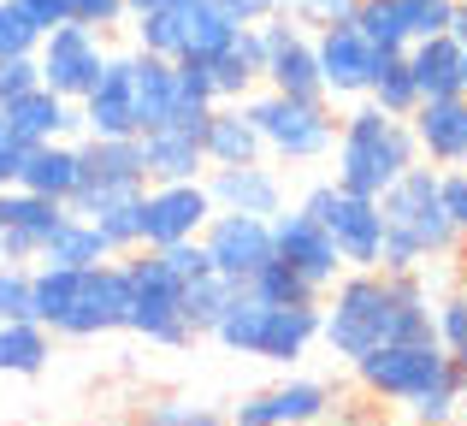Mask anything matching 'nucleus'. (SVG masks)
<instances>
[{
    "label": "nucleus",
    "instance_id": "nucleus-40",
    "mask_svg": "<svg viewBox=\"0 0 467 426\" xmlns=\"http://www.w3.org/2000/svg\"><path fill=\"white\" fill-rule=\"evenodd\" d=\"M142 421H154V426H231L225 409L190 403V397H160V403H149V415H142Z\"/></svg>",
    "mask_w": 467,
    "mask_h": 426
},
{
    "label": "nucleus",
    "instance_id": "nucleus-14",
    "mask_svg": "<svg viewBox=\"0 0 467 426\" xmlns=\"http://www.w3.org/2000/svg\"><path fill=\"white\" fill-rule=\"evenodd\" d=\"M207 219H213V196H207L202 178H190V184H149L142 190V249L195 243Z\"/></svg>",
    "mask_w": 467,
    "mask_h": 426
},
{
    "label": "nucleus",
    "instance_id": "nucleus-56",
    "mask_svg": "<svg viewBox=\"0 0 467 426\" xmlns=\"http://www.w3.org/2000/svg\"><path fill=\"white\" fill-rule=\"evenodd\" d=\"M456 368H462V373H467V356H456Z\"/></svg>",
    "mask_w": 467,
    "mask_h": 426
},
{
    "label": "nucleus",
    "instance_id": "nucleus-55",
    "mask_svg": "<svg viewBox=\"0 0 467 426\" xmlns=\"http://www.w3.org/2000/svg\"><path fill=\"white\" fill-rule=\"evenodd\" d=\"M462 95H467V59H462Z\"/></svg>",
    "mask_w": 467,
    "mask_h": 426
},
{
    "label": "nucleus",
    "instance_id": "nucleus-49",
    "mask_svg": "<svg viewBox=\"0 0 467 426\" xmlns=\"http://www.w3.org/2000/svg\"><path fill=\"white\" fill-rule=\"evenodd\" d=\"M160 255H166V266L183 278V285H190V278H202V273H213V266H207L202 237H195V243H171V249H160Z\"/></svg>",
    "mask_w": 467,
    "mask_h": 426
},
{
    "label": "nucleus",
    "instance_id": "nucleus-3",
    "mask_svg": "<svg viewBox=\"0 0 467 426\" xmlns=\"http://www.w3.org/2000/svg\"><path fill=\"white\" fill-rule=\"evenodd\" d=\"M379 213H385V261L379 273H426V261H450L462 249L456 219L444 213V196H438V166H409L397 184L379 196Z\"/></svg>",
    "mask_w": 467,
    "mask_h": 426
},
{
    "label": "nucleus",
    "instance_id": "nucleus-4",
    "mask_svg": "<svg viewBox=\"0 0 467 426\" xmlns=\"http://www.w3.org/2000/svg\"><path fill=\"white\" fill-rule=\"evenodd\" d=\"M331 161H337V178L331 184L355 190V196H385L409 166H420V149H414L409 119H390L385 107L355 101L349 113L337 119V142H331Z\"/></svg>",
    "mask_w": 467,
    "mask_h": 426
},
{
    "label": "nucleus",
    "instance_id": "nucleus-26",
    "mask_svg": "<svg viewBox=\"0 0 467 426\" xmlns=\"http://www.w3.org/2000/svg\"><path fill=\"white\" fill-rule=\"evenodd\" d=\"M83 184V161H78V142H36L18 166V190L47 202H71Z\"/></svg>",
    "mask_w": 467,
    "mask_h": 426
},
{
    "label": "nucleus",
    "instance_id": "nucleus-20",
    "mask_svg": "<svg viewBox=\"0 0 467 426\" xmlns=\"http://www.w3.org/2000/svg\"><path fill=\"white\" fill-rule=\"evenodd\" d=\"M207 196H213L219 213H285V178H278L273 161H254V166H213L202 178Z\"/></svg>",
    "mask_w": 467,
    "mask_h": 426
},
{
    "label": "nucleus",
    "instance_id": "nucleus-19",
    "mask_svg": "<svg viewBox=\"0 0 467 426\" xmlns=\"http://www.w3.org/2000/svg\"><path fill=\"white\" fill-rule=\"evenodd\" d=\"M66 213H71L66 202H47V196H30V190L6 184L0 190V249H6V261L30 266L42 255V243L66 225Z\"/></svg>",
    "mask_w": 467,
    "mask_h": 426
},
{
    "label": "nucleus",
    "instance_id": "nucleus-24",
    "mask_svg": "<svg viewBox=\"0 0 467 426\" xmlns=\"http://www.w3.org/2000/svg\"><path fill=\"white\" fill-rule=\"evenodd\" d=\"M142 166H149V184H190V178H207V154L195 130L160 125L142 130Z\"/></svg>",
    "mask_w": 467,
    "mask_h": 426
},
{
    "label": "nucleus",
    "instance_id": "nucleus-44",
    "mask_svg": "<svg viewBox=\"0 0 467 426\" xmlns=\"http://www.w3.org/2000/svg\"><path fill=\"white\" fill-rule=\"evenodd\" d=\"M285 12L302 24V30H326V24H349L355 0H285Z\"/></svg>",
    "mask_w": 467,
    "mask_h": 426
},
{
    "label": "nucleus",
    "instance_id": "nucleus-25",
    "mask_svg": "<svg viewBox=\"0 0 467 426\" xmlns=\"http://www.w3.org/2000/svg\"><path fill=\"white\" fill-rule=\"evenodd\" d=\"M213 71V95L219 101H249L261 89V71H266V42H261V24H243L231 36V47L219 59H207Z\"/></svg>",
    "mask_w": 467,
    "mask_h": 426
},
{
    "label": "nucleus",
    "instance_id": "nucleus-22",
    "mask_svg": "<svg viewBox=\"0 0 467 426\" xmlns=\"http://www.w3.org/2000/svg\"><path fill=\"white\" fill-rule=\"evenodd\" d=\"M0 113H6L12 137H18L24 149H36V142H71V130H83L78 101H66V95L42 89V83H36V89H24L18 101H6Z\"/></svg>",
    "mask_w": 467,
    "mask_h": 426
},
{
    "label": "nucleus",
    "instance_id": "nucleus-11",
    "mask_svg": "<svg viewBox=\"0 0 467 426\" xmlns=\"http://www.w3.org/2000/svg\"><path fill=\"white\" fill-rule=\"evenodd\" d=\"M107 66V36L101 30H83V24H54V30L36 42V78L42 89L66 95V101H83L95 78Z\"/></svg>",
    "mask_w": 467,
    "mask_h": 426
},
{
    "label": "nucleus",
    "instance_id": "nucleus-54",
    "mask_svg": "<svg viewBox=\"0 0 467 426\" xmlns=\"http://www.w3.org/2000/svg\"><path fill=\"white\" fill-rule=\"evenodd\" d=\"M154 6H171V0H130V18H137V12H154Z\"/></svg>",
    "mask_w": 467,
    "mask_h": 426
},
{
    "label": "nucleus",
    "instance_id": "nucleus-27",
    "mask_svg": "<svg viewBox=\"0 0 467 426\" xmlns=\"http://www.w3.org/2000/svg\"><path fill=\"white\" fill-rule=\"evenodd\" d=\"M130 89H137V137L142 130H160L178 113V66L171 59L130 47Z\"/></svg>",
    "mask_w": 467,
    "mask_h": 426
},
{
    "label": "nucleus",
    "instance_id": "nucleus-23",
    "mask_svg": "<svg viewBox=\"0 0 467 426\" xmlns=\"http://www.w3.org/2000/svg\"><path fill=\"white\" fill-rule=\"evenodd\" d=\"M202 154H207V172H213V166H254V161H266V142H261V130H254L249 107L243 101H219L213 113H207V125H202Z\"/></svg>",
    "mask_w": 467,
    "mask_h": 426
},
{
    "label": "nucleus",
    "instance_id": "nucleus-10",
    "mask_svg": "<svg viewBox=\"0 0 467 426\" xmlns=\"http://www.w3.org/2000/svg\"><path fill=\"white\" fill-rule=\"evenodd\" d=\"M456 368V361L444 356V344L438 338H414V344H385V349H373V356H361V361H349V373H355V385H361L373 403H397V409H409L414 397H426L444 373Z\"/></svg>",
    "mask_w": 467,
    "mask_h": 426
},
{
    "label": "nucleus",
    "instance_id": "nucleus-39",
    "mask_svg": "<svg viewBox=\"0 0 467 426\" xmlns=\"http://www.w3.org/2000/svg\"><path fill=\"white\" fill-rule=\"evenodd\" d=\"M95 225H101V237H107V249H113V255H137L142 249V196L107 208Z\"/></svg>",
    "mask_w": 467,
    "mask_h": 426
},
{
    "label": "nucleus",
    "instance_id": "nucleus-50",
    "mask_svg": "<svg viewBox=\"0 0 467 426\" xmlns=\"http://www.w3.org/2000/svg\"><path fill=\"white\" fill-rule=\"evenodd\" d=\"M6 6H18L42 36L54 30V24H71V0H6Z\"/></svg>",
    "mask_w": 467,
    "mask_h": 426
},
{
    "label": "nucleus",
    "instance_id": "nucleus-29",
    "mask_svg": "<svg viewBox=\"0 0 467 426\" xmlns=\"http://www.w3.org/2000/svg\"><path fill=\"white\" fill-rule=\"evenodd\" d=\"M54 356V332L42 320H0V379H36Z\"/></svg>",
    "mask_w": 467,
    "mask_h": 426
},
{
    "label": "nucleus",
    "instance_id": "nucleus-13",
    "mask_svg": "<svg viewBox=\"0 0 467 426\" xmlns=\"http://www.w3.org/2000/svg\"><path fill=\"white\" fill-rule=\"evenodd\" d=\"M314 59H319V89L326 101H367L379 71V47L355 24H326L314 30Z\"/></svg>",
    "mask_w": 467,
    "mask_h": 426
},
{
    "label": "nucleus",
    "instance_id": "nucleus-43",
    "mask_svg": "<svg viewBox=\"0 0 467 426\" xmlns=\"http://www.w3.org/2000/svg\"><path fill=\"white\" fill-rule=\"evenodd\" d=\"M36 42H42V30H36V24L24 18L18 6H6V0H0V59L36 54Z\"/></svg>",
    "mask_w": 467,
    "mask_h": 426
},
{
    "label": "nucleus",
    "instance_id": "nucleus-28",
    "mask_svg": "<svg viewBox=\"0 0 467 426\" xmlns=\"http://www.w3.org/2000/svg\"><path fill=\"white\" fill-rule=\"evenodd\" d=\"M462 59L467 47L456 36H426V42L409 47V66H414V83H420V101H444V95H462Z\"/></svg>",
    "mask_w": 467,
    "mask_h": 426
},
{
    "label": "nucleus",
    "instance_id": "nucleus-2",
    "mask_svg": "<svg viewBox=\"0 0 467 426\" xmlns=\"http://www.w3.org/2000/svg\"><path fill=\"white\" fill-rule=\"evenodd\" d=\"M130 278L125 261L101 266H30V320L54 338H107L125 332Z\"/></svg>",
    "mask_w": 467,
    "mask_h": 426
},
{
    "label": "nucleus",
    "instance_id": "nucleus-33",
    "mask_svg": "<svg viewBox=\"0 0 467 426\" xmlns=\"http://www.w3.org/2000/svg\"><path fill=\"white\" fill-rule=\"evenodd\" d=\"M237 290L243 285H231V278H219V273L190 278V285H183V320H190V332L195 338H213V326L225 320V308L237 302Z\"/></svg>",
    "mask_w": 467,
    "mask_h": 426
},
{
    "label": "nucleus",
    "instance_id": "nucleus-51",
    "mask_svg": "<svg viewBox=\"0 0 467 426\" xmlns=\"http://www.w3.org/2000/svg\"><path fill=\"white\" fill-rule=\"evenodd\" d=\"M213 6L225 12L231 24H266V18L285 12V0H213Z\"/></svg>",
    "mask_w": 467,
    "mask_h": 426
},
{
    "label": "nucleus",
    "instance_id": "nucleus-8",
    "mask_svg": "<svg viewBox=\"0 0 467 426\" xmlns=\"http://www.w3.org/2000/svg\"><path fill=\"white\" fill-rule=\"evenodd\" d=\"M83 184L66 202L78 219H101L107 208L142 196L149 190V166H142V137H83L78 142Z\"/></svg>",
    "mask_w": 467,
    "mask_h": 426
},
{
    "label": "nucleus",
    "instance_id": "nucleus-52",
    "mask_svg": "<svg viewBox=\"0 0 467 426\" xmlns=\"http://www.w3.org/2000/svg\"><path fill=\"white\" fill-rule=\"evenodd\" d=\"M24 154H30V149H24V142L12 137L6 113H0V190H6V184H18V166H24Z\"/></svg>",
    "mask_w": 467,
    "mask_h": 426
},
{
    "label": "nucleus",
    "instance_id": "nucleus-31",
    "mask_svg": "<svg viewBox=\"0 0 467 426\" xmlns=\"http://www.w3.org/2000/svg\"><path fill=\"white\" fill-rule=\"evenodd\" d=\"M243 24H231L225 12L213 6V0H183V54L178 59H219L231 47V36H237Z\"/></svg>",
    "mask_w": 467,
    "mask_h": 426
},
{
    "label": "nucleus",
    "instance_id": "nucleus-30",
    "mask_svg": "<svg viewBox=\"0 0 467 426\" xmlns=\"http://www.w3.org/2000/svg\"><path fill=\"white\" fill-rule=\"evenodd\" d=\"M101 261H119V255L107 249L101 225H95V219H78V213H66V225L36 255V266H101Z\"/></svg>",
    "mask_w": 467,
    "mask_h": 426
},
{
    "label": "nucleus",
    "instance_id": "nucleus-7",
    "mask_svg": "<svg viewBox=\"0 0 467 426\" xmlns=\"http://www.w3.org/2000/svg\"><path fill=\"white\" fill-rule=\"evenodd\" d=\"M130 278V314H125V332L149 338L160 349H190L195 332L183 320V278L166 266L160 249H137V255H119Z\"/></svg>",
    "mask_w": 467,
    "mask_h": 426
},
{
    "label": "nucleus",
    "instance_id": "nucleus-16",
    "mask_svg": "<svg viewBox=\"0 0 467 426\" xmlns=\"http://www.w3.org/2000/svg\"><path fill=\"white\" fill-rule=\"evenodd\" d=\"M273 261H285L296 278H308L319 296H326V290L343 278L337 243L326 237V225H319L308 208H285V213H273Z\"/></svg>",
    "mask_w": 467,
    "mask_h": 426
},
{
    "label": "nucleus",
    "instance_id": "nucleus-1",
    "mask_svg": "<svg viewBox=\"0 0 467 426\" xmlns=\"http://www.w3.org/2000/svg\"><path fill=\"white\" fill-rule=\"evenodd\" d=\"M432 332V290L420 273H343L319 302V344L337 361H361L385 344H414Z\"/></svg>",
    "mask_w": 467,
    "mask_h": 426
},
{
    "label": "nucleus",
    "instance_id": "nucleus-58",
    "mask_svg": "<svg viewBox=\"0 0 467 426\" xmlns=\"http://www.w3.org/2000/svg\"><path fill=\"white\" fill-rule=\"evenodd\" d=\"M0 261H6V249H0Z\"/></svg>",
    "mask_w": 467,
    "mask_h": 426
},
{
    "label": "nucleus",
    "instance_id": "nucleus-15",
    "mask_svg": "<svg viewBox=\"0 0 467 426\" xmlns=\"http://www.w3.org/2000/svg\"><path fill=\"white\" fill-rule=\"evenodd\" d=\"M261 42H266V71H261V89L278 95H302V101H319V59H314V30H302L290 12L261 24Z\"/></svg>",
    "mask_w": 467,
    "mask_h": 426
},
{
    "label": "nucleus",
    "instance_id": "nucleus-48",
    "mask_svg": "<svg viewBox=\"0 0 467 426\" xmlns=\"http://www.w3.org/2000/svg\"><path fill=\"white\" fill-rule=\"evenodd\" d=\"M36 54H18V59H0V107L6 101H18L24 89H36Z\"/></svg>",
    "mask_w": 467,
    "mask_h": 426
},
{
    "label": "nucleus",
    "instance_id": "nucleus-45",
    "mask_svg": "<svg viewBox=\"0 0 467 426\" xmlns=\"http://www.w3.org/2000/svg\"><path fill=\"white\" fill-rule=\"evenodd\" d=\"M178 66V107H219L213 95V71L202 59H171Z\"/></svg>",
    "mask_w": 467,
    "mask_h": 426
},
{
    "label": "nucleus",
    "instance_id": "nucleus-5",
    "mask_svg": "<svg viewBox=\"0 0 467 426\" xmlns=\"http://www.w3.org/2000/svg\"><path fill=\"white\" fill-rule=\"evenodd\" d=\"M213 338L231 349V356H254V361H273V368H296V361L319 344V302L278 308V302H261L254 290H237V302H231L225 320L213 326Z\"/></svg>",
    "mask_w": 467,
    "mask_h": 426
},
{
    "label": "nucleus",
    "instance_id": "nucleus-35",
    "mask_svg": "<svg viewBox=\"0 0 467 426\" xmlns=\"http://www.w3.org/2000/svg\"><path fill=\"white\" fill-rule=\"evenodd\" d=\"M349 24L379 47V54H402V47H409V24H402L397 0H355V18Z\"/></svg>",
    "mask_w": 467,
    "mask_h": 426
},
{
    "label": "nucleus",
    "instance_id": "nucleus-36",
    "mask_svg": "<svg viewBox=\"0 0 467 426\" xmlns=\"http://www.w3.org/2000/svg\"><path fill=\"white\" fill-rule=\"evenodd\" d=\"M462 397H467V373H462V368H450V373H444V379H438L426 397H414L409 415H414V426H456Z\"/></svg>",
    "mask_w": 467,
    "mask_h": 426
},
{
    "label": "nucleus",
    "instance_id": "nucleus-46",
    "mask_svg": "<svg viewBox=\"0 0 467 426\" xmlns=\"http://www.w3.org/2000/svg\"><path fill=\"white\" fill-rule=\"evenodd\" d=\"M71 24H83V30H119V24H130V0H71Z\"/></svg>",
    "mask_w": 467,
    "mask_h": 426
},
{
    "label": "nucleus",
    "instance_id": "nucleus-9",
    "mask_svg": "<svg viewBox=\"0 0 467 426\" xmlns=\"http://www.w3.org/2000/svg\"><path fill=\"white\" fill-rule=\"evenodd\" d=\"M302 208H308L319 225H326V237L337 243V261L343 273H373L379 261H385V213H379L373 196H355V190L343 184H314L308 196H302Z\"/></svg>",
    "mask_w": 467,
    "mask_h": 426
},
{
    "label": "nucleus",
    "instance_id": "nucleus-17",
    "mask_svg": "<svg viewBox=\"0 0 467 426\" xmlns=\"http://www.w3.org/2000/svg\"><path fill=\"white\" fill-rule=\"evenodd\" d=\"M331 415V385L326 379H285V385H266V391L243 397L231 409V426H319Z\"/></svg>",
    "mask_w": 467,
    "mask_h": 426
},
{
    "label": "nucleus",
    "instance_id": "nucleus-57",
    "mask_svg": "<svg viewBox=\"0 0 467 426\" xmlns=\"http://www.w3.org/2000/svg\"><path fill=\"white\" fill-rule=\"evenodd\" d=\"M137 426H154V421H137Z\"/></svg>",
    "mask_w": 467,
    "mask_h": 426
},
{
    "label": "nucleus",
    "instance_id": "nucleus-12",
    "mask_svg": "<svg viewBox=\"0 0 467 426\" xmlns=\"http://www.w3.org/2000/svg\"><path fill=\"white\" fill-rule=\"evenodd\" d=\"M202 249H207V266L231 285H249L266 261H273V219L261 213H219L202 225Z\"/></svg>",
    "mask_w": 467,
    "mask_h": 426
},
{
    "label": "nucleus",
    "instance_id": "nucleus-47",
    "mask_svg": "<svg viewBox=\"0 0 467 426\" xmlns=\"http://www.w3.org/2000/svg\"><path fill=\"white\" fill-rule=\"evenodd\" d=\"M438 196H444V213L456 219V231L467 237V166H444L438 172Z\"/></svg>",
    "mask_w": 467,
    "mask_h": 426
},
{
    "label": "nucleus",
    "instance_id": "nucleus-21",
    "mask_svg": "<svg viewBox=\"0 0 467 426\" xmlns=\"http://www.w3.org/2000/svg\"><path fill=\"white\" fill-rule=\"evenodd\" d=\"M414 149L426 166H467V95H444V101H420L409 113Z\"/></svg>",
    "mask_w": 467,
    "mask_h": 426
},
{
    "label": "nucleus",
    "instance_id": "nucleus-34",
    "mask_svg": "<svg viewBox=\"0 0 467 426\" xmlns=\"http://www.w3.org/2000/svg\"><path fill=\"white\" fill-rule=\"evenodd\" d=\"M130 36H137L142 54L178 59V54H183V0H171V6H154V12H137V18H130Z\"/></svg>",
    "mask_w": 467,
    "mask_h": 426
},
{
    "label": "nucleus",
    "instance_id": "nucleus-18",
    "mask_svg": "<svg viewBox=\"0 0 467 426\" xmlns=\"http://www.w3.org/2000/svg\"><path fill=\"white\" fill-rule=\"evenodd\" d=\"M83 137H137V89H130V54H107L101 78L78 101Z\"/></svg>",
    "mask_w": 467,
    "mask_h": 426
},
{
    "label": "nucleus",
    "instance_id": "nucleus-38",
    "mask_svg": "<svg viewBox=\"0 0 467 426\" xmlns=\"http://www.w3.org/2000/svg\"><path fill=\"white\" fill-rule=\"evenodd\" d=\"M432 332H438V344H444L450 361L467 356V285L444 290V296H432Z\"/></svg>",
    "mask_w": 467,
    "mask_h": 426
},
{
    "label": "nucleus",
    "instance_id": "nucleus-41",
    "mask_svg": "<svg viewBox=\"0 0 467 426\" xmlns=\"http://www.w3.org/2000/svg\"><path fill=\"white\" fill-rule=\"evenodd\" d=\"M402 24H409V47L426 42V36H444L456 24V0H397Z\"/></svg>",
    "mask_w": 467,
    "mask_h": 426
},
{
    "label": "nucleus",
    "instance_id": "nucleus-37",
    "mask_svg": "<svg viewBox=\"0 0 467 426\" xmlns=\"http://www.w3.org/2000/svg\"><path fill=\"white\" fill-rule=\"evenodd\" d=\"M243 290H254L261 302H278V308H302V302H319V290L308 285V278H296L285 261H266Z\"/></svg>",
    "mask_w": 467,
    "mask_h": 426
},
{
    "label": "nucleus",
    "instance_id": "nucleus-53",
    "mask_svg": "<svg viewBox=\"0 0 467 426\" xmlns=\"http://www.w3.org/2000/svg\"><path fill=\"white\" fill-rule=\"evenodd\" d=\"M450 36L467 47V0H456V24H450Z\"/></svg>",
    "mask_w": 467,
    "mask_h": 426
},
{
    "label": "nucleus",
    "instance_id": "nucleus-32",
    "mask_svg": "<svg viewBox=\"0 0 467 426\" xmlns=\"http://www.w3.org/2000/svg\"><path fill=\"white\" fill-rule=\"evenodd\" d=\"M367 101L385 107L390 119H409L420 107V83H414V66H409V47L402 54H379V71H373V89Z\"/></svg>",
    "mask_w": 467,
    "mask_h": 426
},
{
    "label": "nucleus",
    "instance_id": "nucleus-6",
    "mask_svg": "<svg viewBox=\"0 0 467 426\" xmlns=\"http://www.w3.org/2000/svg\"><path fill=\"white\" fill-rule=\"evenodd\" d=\"M249 119L266 142V161L278 166H308V161H331V142H337V113L331 101H302V95H278V89H254Z\"/></svg>",
    "mask_w": 467,
    "mask_h": 426
},
{
    "label": "nucleus",
    "instance_id": "nucleus-42",
    "mask_svg": "<svg viewBox=\"0 0 467 426\" xmlns=\"http://www.w3.org/2000/svg\"><path fill=\"white\" fill-rule=\"evenodd\" d=\"M0 320H30V266L0 261Z\"/></svg>",
    "mask_w": 467,
    "mask_h": 426
}]
</instances>
